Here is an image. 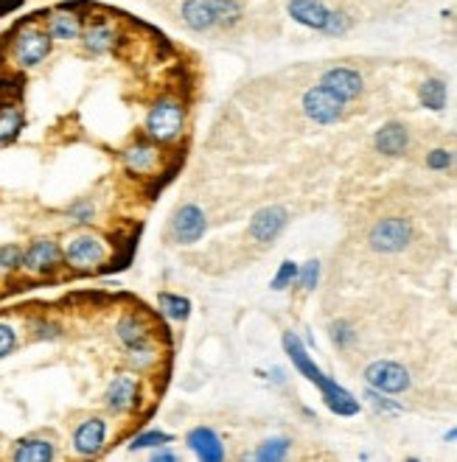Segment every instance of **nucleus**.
Returning <instances> with one entry per match:
<instances>
[{
	"label": "nucleus",
	"instance_id": "nucleus-24",
	"mask_svg": "<svg viewBox=\"0 0 457 462\" xmlns=\"http://www.w3.org/2000/svg\"><path fill=\"white\" fill-rule=\"evenodd\" d=\"M418 104L429 113H444L449 104V84L441 76H427L418 84Z\"/></svg>",
	"mask_w": 457,
	"mask_h": 462
},
{
	"label": "nucleus",
	"instance_id": "nucleus-35",
	"mask_svg": "<svg viewBox=\"0 0 457 462\" xmlns=\"http://www.w3.org/2000/svg\"><path fill=\"white\" fill-rule=\"evenodd\" d=\"M354 28V17H351V12H345V9H331L328 12V20H326V26H323V37H331V40H340V37H345V34Z\"/></svg>",
	"mask_w": 457,
	"mask_h": 462
},
{
	"label": "nucleus",
	"instance_id": "nucleus-39",
	"mask_svg": "<svg viewBox=\"0 0 457 462\" xmlns=\"http://www.w3.org/2000/svg\"><path fill=\"white\" fill-rule=\"evenodd\" d=\"M424 163H427L429 171H449V168L457 163V157H454V152H449V149H429Z\"/></svg>",
	"mask_w": 457,
	"mask_h": 462
},
{
	"label": "nucleus",
	"instance_id": "nucleus-29",
	"mask_svg": "<svg viewBox=\"0 0 457 462\" xmlns=\"http://www.w3.org/2000/svg\"><path fill=\"white\" fill-rule=\"evenodd\" d=\"M292 451V437L287 435H275V437H267V440H261L256 451L250 454V459L256 462H280V459H287Z\"/></svg>",
	"mask_w": 457,
	"mask_h": 462
},
{
	"label": "nucleus",
	"instance_id": "nucleus-12",
	"mask_svg": "<svg viewBox=\"0 0 457 462\" xmlns=\"http://www.w3.org/2000/svg\"><path fill=\"white\" fill-rule=\"evenodd\" d=\"M348 101H343L337 93H331L328 87H323L320 82L309 87V90L301 96V110L311 123H320V127H331V123L343 121Z\"/></svg>",
	"mask_w": 457,
	"mask_h": 462
},
{
	"label": "nucleus",
	"instance_id": "nucleus-27",
	"mask_svg": "<svg viewBox=\"0 0 457 462\" xmlns=\"http://www.w3.org/2000/svg\"><path fill=\"white\" fill-rule=\"evenodd\" d=\"M154 303H157V311H161L169 323H185V319L191 317V311H194V303H191L188 297L177 294V292H161Z\"/></svg>",
	"mask_w": 457,
	"mask_h": 462
},
{
	"label": "nucleus",
	"instance_id": "nucleus-18",
	"mask_svg": "<svg viewBox=\"0 0 457 462\" xmlns=\"http://www.w3.org/2000/svg\"><path fill=\"white\" fill-rule=\"evenodd\" d=\"M9 457L14 462H51L59 457V449L57 440L48 435H26L20 440H14Z\"/></svg>",
	"mask_w": 457,
	"mask_h": 462
},
{
	"label": "nucleus",
	"instance_id": "nucleus-7",
	"mask_svg": "<svg viewBox=\"0 0 457 462\" xmlns=\"http://www.w3.org/2000/svg\"><path fill=\"white\" fill-rule=\"evenodd\" d=\"M65 266L62 244L54 236H37L23 247V275L31 280H48Z\"/></svg>",
	"mask_w": 457,
	"mask_h": 462
},
{
	"label": "nucleus",
	"instance_id": "nucleus-26",
	"mask_svg": "<svg viewBox=\"0 0 457 462\" xmlns=\"http://www.w3.org/2000/svg\"><path fill=\"white\" fill-rule=\"evenodd\" d=\"M26 333H28L31 342H59L65 336V325L54 317L34 314L26 319Z\"/></svg>",
	"mask_w": 457,
	"mask_h": 462
},
{
	"label": "nucleus",
	"instance_id": "nucleus-34",
	"mask_svg": "<svg viewBox=\"0 0 457 462\" xmlns=\"http://www.w3.org/2000/svg\"><path fill=\"white\" fill-rule=\"evenodd\" d=\"M328 340L337 350H348L351 345L357 342V328L351 325V319H345V317L331 319L328 323Z\"/></svg>",
	"mask_w": 457,
	"mask_h": 462
},
{
	"label": "nucleus",
	"instance_id": "nucleus-22",
	"mask_svg": "<svg viewBox=\"0 0 457 462\" xmlns=\"http://www.w3.org/2000/svg\"><path fill=\"white\" fill-rule=\"evenodd\" d=\"M331 6L326 0H287V14L292 17V23L303 26L309 31H323L326 20H328Z\"/></svg>",
	"mask_w": 457,
	"mask_h": 462
},
{
	"label": "nucleus",
	"instance_id": "nucleus-14",
	"mask_svg": "<svg viewBox=\"0 0 457 462\" xmlns=\"http://www.w3.org/2000/svg\"><path fill=\"white\" fill-rule=\"evenodd\" d=\"M84 23H87L84 12L79 6H70V4L51 9L43 17V26L48 31V37L54 40V43H62V45L79 43L82 31H84Z\"/></svg>",
	"mask_w": 457,
	"mask_h": 462
},
{
	"label": "nucleus",
	"instance_id": "nucleus-31",
	"mask_svg": "<svg viewBox=\"0 0 457 462\" xmlns=\"http://www.w3.org/2000/svg\"><path fill=\"white\" fill-rule=\"evenodd\" d=\"M23 275V244H0V280Z\"/></svg>",
	"mask_w": 457,
	"mask_h": 462
},
{
	"label": "nucleus",
	"instance_id": "nucleus-6",
	"mask_svg": "<svg viewBox=\"0 0 457 462\" xmlns=\"http://www.w3.org/2000/svg\"><path fill=\"white\" fill-rule=\"evenodd\" d=\"M101 403L110 415H135L144 406V379H140V372L130 367L124 372H115L104 387Z\"/></svg>",
	"mask_w": 457,
	"mask_h": 462
},
{
	"label": "nucleus",
	"instance_id": "nucleus-40",
	"mask_svg": "<svg viewBox=\"0 0 457 462\" xmlns=\"http://www.w3.org/2000/svg\"><path fill=\"white\" fill-rule=\"evenodd\" d=\"M149 459L152 462H180V454L174 451L171 446H161V449H152L149 451Z\"/></svg>",
	"mask_w": 457,
	"mask_h": 462
},
{
	"label": "nucleus",
	"instance_id": "nucleus-28",
	"mask_svg": "<svg viewBox=\"0 0 457 462\" xmlns=\"http://www.w3.org/2000/svg\"><path fill=\"white\" fill-rule=\"evenodd\" d=\"M217 31H236L244 23V0H210Z\"/></svg>",
	"mask_w": 457,
	"mask_h": 462
},
{
	"label": "nucleus",
	"instance_id": "nucleus-30",
	"mask_svg": "<svg viewBox=\"0 0 457 462\" xmlns=\"http://www.w3.org/2000/svg\"><path fill=\"white\" fill-rule=\"evenodd\" d=\"M65 219L74 227H91L98 219V205L91 197H79L65 208Z\"/></svg>",
	"mask_w": 457,
	"mask_h": 462
},
{
	"label": "nucleus",
	"instance_id": "nucleus-33",
	"mask_svg": "<svg viewBox=\"0 0 457 462\" xmlns=\"http://www.w3.org/2000/svg\"><path fill=\"white\" fill-rule=\"evenodd\" d=\"M362 398L371 403V410L379 412L382 418H396L404 412V406L396 398H388V393H379V389H374V387H365Z\"/></svg>",
	"mask_w": 457,
	"mask_h": 462
},
{
	"label": "nucleus",
	"instance_id": "nucleus-36",
	"mask_svg": "<svg viewBox=\"0 0 457 462\" xmlns=\"http://www.w3.org/2000/svg\"><path fill=\"white\" fill-rule=\"evenodd\" d=\"M320 275H323V263L318 258H309L306 263H301V270H297V280H295V286L301 289V292H314L318 289V283H320Z\"/></svg>",
	"mask_w": 457,
	"mask_h": 462
},
{
	"label": "nucleus",
	"instance_id": "nucleus-4",
	"mask_svg": "<svg viewBox=\"0 0 457 462\" xmlns=\"http://www.w3.org/2000/svg\"><path fill=\"white\" fill-rule=\"evenodd\" d=\"M54 45L57 43L48 37V31H45L43 23L26 20L12 31V37L6 43V59L14 70H20V74H31V70L43 67L51 59Z\"/></svg>",
	"mask_w": 457,
	"mask_h": 462
},
{
	"label": "nucleus",
	"instance_id": "nucleus-11",
	"mask_svg": "<svg viewBox=\"0 0 457 462\" xmlns=\"http://www.w3.org/2000/svg\"><path fill=\"white\" fill-rule=\"evenodd\" d=\"M110 442V420L104 415H91L74 426L70 432V451L82 459L98 457Z\"/></svg>",
	"mask_w": 457,
	"mask_h": 462
},
{
	"label": "nucleus",
	"instance_id": "nucleus-17",
	"mask_svg": "<svg viewBox=\"0 0 457 462\" xmlns=\"http://www.w3.org/2000/svg\"><path fill=\"white\" fill-rule=\"evenodd\" d=\"M320 84L328 87L331 93H337L343 101H357L365 93V79L357 67H348V65H337V67H328L323 70Z\"/></svg>",
	"mask_w": 457,
	"mask_h": 462
},
{
	"label": "nucleus",
	"instance_id": "nucleus-25",
	"mask_svg": "<svg viewBox=\"0 0 457 462\" xmlns=\"http://www.w3.org/2000/svg\"><path fill=\"white\" fill-rule=\"evenodd\" d=\"M26 129V113L20 104H0V149L12 146Z\"/></svg>",
	"mask_w": 457,
	"mask_h": 462
},
{
	"label": "nucleus",
	"instance_id": "nucleus-3",
	"mask_svg": "<svg viewBox=\"0 0 457 462\" xmlns=\"http://www.w3.org/2000/svg\"><path fill=\"white\" fill-rule=\"evenodd\" d=\"M62 255H65V270L74 275H96L113 261V244L101 233L91 227L74 230L62 241Z\"/></svg>",
	"mask_w": 457,
	"mask_h": 462
},
{
	"label": "nucleus",
	"instance_id": "nucleus-8",
	"mask_svg": "<svg viewBox=\"0 0 457 462\" xmlns=\"http://www.w3.org/2000/svg\"><path fill=\"white\" fill-rule=\"evenodd\" d=\"M124 43V31H121L118 20H113L110 14H93L91 20L84 23V31L79 37L82 53L93 59L113 57V53Z\"/></svg>",
	"mask_w": 457,
	"mask_h": 462
},
{
	"label": "nucleus",
	"instance_id": "nucleus-10",
	"mask_svg": "<svg viewBox=\"0 0 457 462\" xmlns=\"http://www.w3.org/2000/svg\"><path fill=\"white\" fill-rule=\"evenodd\" d=\"M413 236H415V230H413L410 219L384 216L371 227V233H367V244H371V250L379 253V255H396V253L407 250Z\"/></svg>",
	"mask_w": 457,
	"mask_h": 462
},
{
	"label": "nucleus",
	"instance_id": "nucleus-38",
	"mask_svg": "<svg viewBox=\"0 0 457 462\" xmlns=\"http://www.w3.org/2000/svg\"><path fill=\"white\" fill-rule=\"evenodd\" d=\"M17 348H20V331L12 319H0V362L14 356Z\"/></svg>",
	"mask_w": 457,
	"mask_h": 462
},
{
	"label": "nucleus",
	"instance_id": "nucleus-23",
	"mask_svg": "<svg viewBox=\"0 0 457 462\" xmlns=\"http://www.w3.org/2000/svg\"><path fill=\"white\" fill-rule=\"evenodd\" d=\"M124 362H127L130 370L140 372V376H146V372H157L163 364V348L157 342H149V345L124 350Z\"/></svg>",
	"mask_w": 457,
	"mask_h": 462
},
{
	"label": "nucleus",
	"instance_id": "nucleus-21",
	"mask_svg": "<svg viewBox=\"0 0 457 462\" xmlns=\"http://www.w3.org/2000/svg\"><path fill=\"white\" fill-rule=\"evenodd\" d=\"M177 20L191 34H210V31H217V17H214V6H210V0H180Z\"/></svg>",
	"mask_w": 457,
	"mask_h": 462
},
{
	"label": "nucleus",
	"instance_id": "nucleus-1",
	"mask_svg": "<svg viewBox=\"0 0 457 462\" xmlns=\"http://www.w3.org/2000/svg\"><path fill=\"white\" fill-rule=\"evenodd\" d=\"M280 345H284V353H287V359L292 362V367L301 372L306 381H311L314 387L320 389V398L328 406V412H334L337 418L359 415V410H362L359 398H354L343 384H337L331 376H326L318 364H314L311 353H309V348H306V342L301 340V336H297L295 331H284V336H280Z\"/></svg>",
	"mask_w": 457,
	"mask_h": 462
},
{
	"label": "nucleus",
	"instance_id": "nucleus-20",
	"mask_svg": "<svg viewBox=\"0 0 457 462\" xmlns=\"http://www.w3.org/2000/svg\"><path fill=\"white\" fill-rule=\"evenodd\" d=\"M410 129L404 127L401 121H388L382 123L374 135V149L382 154V157H404L410 149Z\"/></svg>",
	"mask_w": 457,
	"mask_h": 462
},
{
	"label": "nucleus",
	"instance_id": "nucleus-32",
	"mask_svg": "<svg viewBox=\"0 0 457 462\" xmlns=\"http://www.w3.org/2000/svg\"><path fill=\"white\" fill-rule=\"evenodd\" d=\"M171 442H174V435H169V432L144 429V432H138V435L127 442V451L140 454V451H152V449H161V446H171Z\"/></svg>",
	"mask_w": 457,
	"mask_h": 462
},
{
	"label": "nucleus",
	"instance_id": "nucleus-16",
	"mask_svg": "<svg viewBox=\"0 0 457 462\" xmlns=\"http://www.w3.org/2000/svg\"><path fill=\"white\" fill-rule=\"evenodd\" d=\"M113 336H115V342L121 345V350H132V348L154 342V328L144 314L124 311V314H118V319H115Z\"/></svg>",
	"mask_w": 457,
	"mask_h": 462
},
{
	"label": "nucleus",
	"instance_id": "nucleus-13",
	"mask_svg": "<svg viewBox=\"0 0 457 462\" xmlns=\"http://www.w3.org/2000/svg\"><path fill=\"white\" fill-rule=\"evenodd\" d=\"M365 384L379 389V393H388V395H401L407 393L413 387V376L410 370L398 364V362H390V359H376L365 367Z\"/></svg>",
	"mask_w": 457,
	"mask_h": 462
},
{
	"label": "nucleus",
	"instance_id": "nucleus-19",
	"mask_svg": "<svg viewBox=\"0 0 457 462\" xmlns=\"http://www.w3.org/2000/svg\"><path fill=\"white\" fill-rule=\"evenodd\" d=\"M185 446L202 462H222L227 457L222 435L217 429H210V426H194V429L185 435Z\"/></svg>",
	"mask_w": 457,
	"mask_h": 462
},
{
	"label": "nucleus",
	"instance_id": "nucleus-2",
	"mask_svg": "<svg viewBox=\"0 0 457 462\" xmlns=\"http://www.w3.org/2000/svg\"><path fill=\"white\" fill-rule=\"evenodd\" d=\"M144 135L161 146H180L188 135V104L177 93H163L149 104L144 115Z\"/></svg>",
	"mask_w": 457,
	"mask_h": 462
},
{
	"label": "nucleus",
	"instance_id": "nucleus-15",
	"mask_svg": "<svg viewBox=\"0 0 457 462\" xmlns=\"http://www.w3.org/2000/svg\"><path fill=\"white\" fill-rule=\"evenodd\" d=\"M289 224V210L284 205H267L256 210L248 222V239L256 244H272Z\"/></svg>",
	"mask_w": 457,
	"mask_h": 462
},
{
	"label": "nucleus",
	"instance_id": "nucleus-9",
	"mask_svg": "<svg viewBox=\"0 0 457 462\" xmlns=\"http://www.w3.org/2000/svg\"><path fill=\"white\" fill-rule=\"evenodd\" d=\"M208 213L197 202H180L169 216L166 239L174 247H194L208 236Z\"/></svg>",
	"mask_w": 457,
	"mask_h": 462
},
{
	"label": "nucleus",
	"instance_id": "nucleus-5",
	"mask_svg": "<svg viewBox=\"0 0 457 462\" xmlns=\"http://www.w3.org/2000/svg\"><path fill=\"white\" fill-rule=\"evenodd\" d=\"M118 160H121V168L130 176H135V180H152V176L163 174L169 163L163 146L146 135L132 137L130 144L118 152Z\"/></svg>",
	"mask_w": 457,
	"mask_h": 462
},
{
	"label": "nucleus",
	"instance_id": "nucleus-37",
	"mask_svg": "<svg viewBox=\"0 0 457 462\" xmlns=\"http://www.w3.org/2000/svg\"><path fill=\"white\" fill-rule=\"evenodd\" d=\"M297 270H301V263L292 261V258H287V261L275 270V275H272V280H270V289H272V292H287V289H292L295 280H297Z\"/></svg>",
	"mask_w": 457,
	"mask_h": 462
},
{
	"label": "nucleus",
	"instance_id": "nucleus-41",
	"mask_svg": "<svg viewBox=\"0 0 457 462\" xmlns=\"http://www.w3.org/2000/svg\"><path fill=\"white\" fill-rule=\"evenodd\" d=\"M444 440H446V442H454V440H457V426H454V429H449V432L444 435Z\"/></svg>",
	"mask_w": 457,
	"mask_h": 462
}]
</instances>
